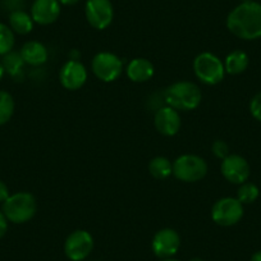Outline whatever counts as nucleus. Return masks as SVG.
I'll return each mask as SVG.
<instances>
[{"mask_svg": "<svg viewBox=\"0 0 261 261\" xmlns=\"http://www.w3.org/2000/svg\"><path fill=\"white\" fill-rule=\"evenodd\" d=\"M34 23L35 22L32 19L31 14L24 12L23 9L11 12V14H9V27H11L14 34H30L34 29Z\"/></svg>", "mask_w": 261, "mask_h": 261, "instance_id": "obj_18", "label": "nucleus"}, {"mask_svg": "<svg viewBox=\"0 0 261 261\" xmlns=\"http://www.w3.org/2000/svg\"><path fill=\"white\" fill-rule=\"evenodd\" d=\"M3 3L6 6V8L11 9V12H14L22 9L24 0H3Z\"/></svg>", "mask_w": 261, "mask_h": 261, "instance_id": "obj_26", "label": "nucleus"}, {"mask_svg": "<svg viewBox=\"0 0 261 261\" xmlns=\"http://www.w3.org/2000/svg\"><path fill=\"white\" fill-rule=\"evenodd\" d=\"M160 261H179V260H175V258H163V260H160Z\"/></svg>", "mask_w": 261, "mask_h": 261, "instance_id": "obj_32", "label": "nucleus"}, {"mask_svg": "<svg viewBox=\"0 0 261 261\" xmlns=\"http://www.w3.org/2000/svg\"><path fill=\"white\" fill-rule=\"evenodd\" d=\"M149 172L156 179H167L173 174V164L168 158L156 156L150 160Z\"/></svg>", "mask_w": 261, "mask_h": 261, "instance_id": "obj_19", "label": "nucleus"}, {"mask_svg": "<svg viewBox=\"0 0 261 261\" xmlns=\"http://www.w3.org/2000/svg\"><path fill=\"white\" fill-rule=\"evenodd\" d=\"M4 73H6V71H4V67H3V64L0 63V81H2V79H3Z\"/></svg>", "mask_w": 261, "mask_h": 261, "instance_id": "obj_31", "label": "nucleus"}, {"mask_svg": "<svg viewBox=\"0 0 261 261\" xmlns=\"http://www.w3.org/2000/svg\"><path fill=\"white\" fill-rule=\"evenodd\" d=\"M125 73H127V77L132 82L142 84V82H146L152 79L155 73V68L154 64L149 59L135 58L134 60H130L127 64Z\"/></svg>", "mask_w": 261, "mask_h": 261, "instance_id": "obj_15", "label": "nucleus"}, {"mask_svg": "<svg viewBox=\"0 0 261 261\" xmlns=\"http://www.w3.org/2000/svg\"><path fill=\"white\" fill-rule=\"evenodd\" d=\"M8 230V219L3 212H0V238H3Z\"/></svg>", "mask_w": 261, "mask_h": 261, "instance_id": "obj_27", "label": "nucleus"}, {"mask_svg": "<svg viewBox=\"0 0 261 261\" xmlns=\"http://www.w3.org/2000/svg\"><path fill=\"white\" fill-rule=\"evenodd\" d=\"M190 261H202L201 258H199V257H195V258H192V260H190Z\"/></svg>", "mask_w": 261, "mask_h": 261, "instance_id": "obj_33", "label": "nucleus"}, {"mask_svg": "<svg viewBox=\"0 0 261 261\" xmlns=\"http://www.w3.org/2000/svg\"><path fill=\"white\" fill-rule=\"evenodd\" d=\"M14 100L9 92L0 90V125L11 120L14 113Z\"/></svg>", "mask_w": 261, "mask_h": 261, "instance_id": "obj_21", "label": "nucleus"}, {"mask_svg": "<svg viewBox=\"0 0 261 261\" xmlns=\"http://www.w3.org/2000/svg\"><path fill=\"white\" fill-rule=\"evenodd\" d=\"M241 2H252V0H241Z\"/></svg>", "mask_w": 261, "mask_h": 261, "instance_id": "obj_34", "label": "nucleus"}, {"mask_svg": "<svg viewBox=\"0 0 261 261\" xmlns=\"http://www.w3.org/2000/svg\"><path fill=\"white\" fill-rule=\"evenodd\" d=\"M260 196V190L255 183L245 182L240 185V188L237 191V199L241 204L248 205L253 204Z\"/></svg>", "mask_w": 261, "mask_h": 261, "instance_id": "obj_22", "label": "nucleus"}, {"mask_svg": "<svg viewBox=\"0 0 261 261\" xmlns=\"http://www.w3.org/2000/svg\"><path fill=\"white\" fill-rule=\"evenodd\" d=\"M245 214L243 204L237 197H223L219 199L212 209V219L220 227H232L241 222Z\"/></svg>", "mask_w": 261, "mask_h": 261, "instance_id": "obj_6", "label": "nucleus"}, {"mask_svg": "<svg viewBox=\"0 0 261 261\" xmlns=\"http://www.w3.org/2000/svg\"><path fill=\"white\" fill-rule=\"evenodd\" d=\"M37 212L35 196L30 192L13 193L3 202V213L9 222L23 224L31 220Z\"/></svg>", "mask_w": 261, "mask_h": 261, "instance_id": "obj_3", "label": "nucleus"}, {"mask_svg": "<svg viewBox=\"0 0 261 261\" xmlns=\"http://www.w3.org/2000/svg\"><path fill=\"white\" fill-rule=\"evenodd\" d=\"M14 42V32L9 26L4 23H0V55H6L13 50Z\"/></svg>", "mask_w": 261, "mask_h": 261, "instance_id": "obj_23", "label": "nucleus"}, {"mask_svg": "<svg viewBox=\"0 0 261 261\" xmlns=\"http://www.w3.org/2000/svg\"><path fill=\"white\" fill-rule=\"evenodd\" d=\"M248 64H250V58L243 50H233L224 59L225 73L233 74V76L241 74L247 69Z\"/></svg>", "mask_w": 261, "mask_h": 261, "instance_id": "obj_17", "label": "nucleus"}, {"mask_svg": "<svg viewBox=\"0 0 261 261\" xmlns=\"http://www.w3.org/2000/svg\"><path fill=\"white\" fill-rule=\"evenodd\" d=\"M212 151L218 159L223 160L224 158H227L228 155H229V146H228L227 142L223 141V140H217V141H214V144L212 145Z\"/></svg>", "mask_w": 261, "mask_h": 261, "instance_id": "obj_24", "label": "nucleus"}, {"mask_svg": "<svg viewBox=\"0 0 261 261\" xmlns=\"http://www.w3.org/2000/svg\"><path fill=\"white\" fill-rule=\"evenodd\" d=\"M3 57L4 58L2 64H3L4 67V71L13 77L18 76V74L22 72L23 65L26 64V63L23 62V59H22L21 54L16 51H11L8 53V54L3 55Z\"/></svg>", "mask_w": 261, "mask_h": 261, "instance_id": "obj_20", "label": "nucleus"}, {"mask_svg": "<svg viewBox=\"0 0 261 261\" xmlns=\"http://www.w3.org/2000/svg\"><path fill=\"white\" fill-rule=\"evenodd\" d=\"M85 16L90 26L96 30H105L114 18V8L110 0H87L85 4Z\"/></svg>", "mask_w": 261, "mask_h": 261, "instance_id": "obj_8", "label": "nucleus"}, {"mask_svg": "<svg viewBox=\"0 0 261 261\" xmlns=\"http://www.w3.org/2000/svg\"><path fill=\"white\" fill-rule=\"evenodd\" d=\"M60 3L58 0H35L31 6V17L40 26L51 24L59 18Z\"/></svg>", "mask_w": 261, "mask_h": 261, "instance_id": "obj_14", "label": "nucleus"}, {"mask_svg": "<svg viewBox=\"0 0 261 261\" xmlns=\"http://www.w3.org/2000/svg\"><path fill=\"white\" fill-rule=\"evenodd\" d=\"M19 54H21L23 62L26 63V64L32 65V67L42 65L44 63H46L47 57H49L46 46H45L42 42L35 41V40L26 42V44L21 47Z\"/></svg>", "mask_w": 261, "mask_h": 261, "instance_id": "obj_16", "label": "nucleus"}, {"mask_svg": "<svg viewBox=\"0 0 261 261\" xmlns=\"http://www.w3.org/2000/svg\"><path fill=\"white\" fill-rule=\"evenodd\" d=\"M60 3V6H76L80 0H58Z\"/></svg>", "mask_w": 261, "mask_h": 261, "instance_id": "obj_29", "label": "nucleus"}, {"mask_svg": "<svg viewBox=\"0 0 261 261\" xmlns=\"http://www.w3.org/2000/svg\"><path fill=\"white\" fill-rule=\"evenodd\" d=\"M250 261H261V251H257V252L253 253V255L251 256Z\"/></svg>", "mask_w": 261, "mask_h": 261, "instance_id": "obj_30", "label": "nucleus"}, {"mask_svg": "<svg viewBox=\"0 0 261 261\" xmlns=\"http://www.w3.org/2000/svg\"><path fill=\"white\" fill-rule=\"evenodd\" d=\"M207 174V164L199 155L185 154L173 162V175L180 182L195 183Z\"/></svg>", "mask_w": 261, "mask_h": 261, "instance_id": "obj_5", "label": "nucleus"}, {"mask_svg": "<svg viewBox=\"0 0 261 261\" xmlns=\"http://www.w3.org/2000/svg\"><path fill=\"white\" fill-rule=\"evenodd\" d=\"M164 99L168 107L175 110H195L202 101V92L200 87L190 81H179L170 85L164 92Z\"/></svg>", "mask_w": 261, "mask_h": 261, "instance_id": "obj_2", "label": "nucleus"}, {"mask_svg": "<svg viewBox=\"0 0 261 261\" xmlns=\"http://www.w3.org/2000/svg\"><path fill=\"white\" fill-rule=\"evenodd\" d=\"M180 247V237L177 230L164 228L155 233L151 242L152 252L159 258H170L178 252Z\"/></svg>", "mask_w": 261, "mask_h": 261, "instance_id": "obj_11", "label": "nucleus"}, {"mask_svg": "<svg viewBox=\"0 0 261 261\" xmlns=\"http://www.w3.org/2000/svg\"><path fill=\"white\" fill-rule=\"evenodd\" d=\"M220 170L225 179L233 185H242L250 178L251 168L247 160L237 154H229L224 158L220 165Z\"/></svg>", "mask_w": 261, "mask_h": 261, "instance_id": "obj_10", "label": "nucleus"}, {"mask_svg": "<svg viewBox=\"0 0 261 261\" xmlns=\"http://www.w3.org/2000/svg\"><path fill=\"white\" fill-rule=\"evenodd\" d=\"M94 238L87 230L79 229L72 232L64 243L65 256L72 261H82L91 253Z\"/></svg>", "mask_w": 261, "mask_h": 261, "instance_id": "obj_9", "label": "nucleus"}, {"mask_svg": "<svg viewBox=\"0 0 261 261\" xmlns=\"http://www.w3.org/2000/svg\"><path fill=\"white\" fill-rule=\"evenodd\" d=\"M91 69L95 76L102 82H114L123 72V62L118 55L109 51L97 53L91 62Z\"/></svg>", "mask_w": 261, "mask_h": 261, "instance_id": "obj_7", "label": "nucleus"}, {"mask_svg": "<svg viewBox=\"0 0 261 261\" xmlns=\"http://www.w3.org/2000/svg\"><path fill=\"white\" fill-rule=\"evenodd\" d=\"M227 29L245 41L261 39V4L255 0L238 4L228 14Z\"/></svg>", "mask_w": 261, "mask_h": 261, "instance_id": "obj_1", "label": "nucleus"}, {"mask_svg": "<svg viewBox=\"0 0 261 261\" xmlns=\"http://www.w3.org/2000/svg\"><path fill=\"white\" fill-rule=\"evenodd\" d=\"M9 188L3 180H0V202H4L9 197Z\"/></svg>", "mask_w": 261, "mask_h": 261, "instance_id": "obj_28", "label": "nucleus"}, {"mask_svg": "<svg viewBox=\"0 0 261 261\" xmlns=\"http://www.w3.org/2000/svg\"><path fill=\"white\" fill-rule=\"evenodd\" d=\"M193 72L202 84L214 86L224 80V63L213 53H201L193 60Z\"/></svg>", "mask_w": 261, "mask_h": 261, "instance_id": "obj_4", "label": "nucleus"}, {"mask_svg": "<svg viewBox=\"0 0 261 261\" xmlns=\"http://www.w3.org/2000/svg\"><path fill=\"white\" fill-rule=\"evenodd\" d=\"M59 81L69 91L80 90L87 81V69L79 60H68L59 71Z\"/></svg>", "mask_w": 261, "mask_h": 261, "instance_id": "obj_12", "label": "nucleus"}, {"mask_svg": "<svg viewBox=\"0 0 261 261\" xmlns=\"http://www.w3.org/2000/svg\"><path fill=\"white\" fill-rule=\"evenodd\" d=\"M250 113L256 120L261 123V92L256 94L250 101Z\"/></svg>", "mask_w": 261, "mask_h": 261, "instance_id": "obj_25", "label": "nucleus"}, {"mask_svg": "<svg viewBox=\"0 0 261 261\" xmlns=\"http://www.w3.org/2000/svg\"><path fill=\"white\" fill-rule=\"evenodd\" d=\"M154 124L156 130L163 136H174L182 127V119L178 110L170 107L160 108L154 117Z\"/></svg>", "mask_w": 261, "mask_h": 261, "instance_id": "obj_13", "label": "nucleus"}]
</instances>
